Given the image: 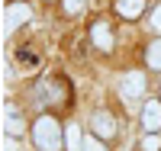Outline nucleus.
<instances>
[{
    "label": "nucleus",
    "instance_id": "15",
    "mask_svg": "<svg viewBox=\"0 0 161 151\" xmlns=\"http://www.w3.org/2000/svg\"><path fill=\"white\" fill-rule=\"evenodd\" d=\"M7 151H16V138H13V135L7 138Z\"/></svg>",
    "mask_w": 161,
    "mask_h": 151
},
{
    "label": "nucleus",
    "instance_id": "16",
    "mask_svg": "<svg viewBox=\"0 0 161 151\" xmlns=\"http://www.w3.org/2000/svg\"><path fill=\"white\" fill-rule=\"evenodd\" d=\"M158 100H161V97H158Z\"/></svg>",
    "mask_w": 161,
    "mask_h": 151
},
{
    "label": "nucleus",
    "instance_id": "13",
    "mask_svg": "<svg viewBox=\"0 0 161 151\" xmlns=\"http://www.w3.org/2000/svg\"><path fill=\"white\" fill-rule=\"evenodd\" d=\"M84 10V0H64V13H80Z\"/></svg>",
    "mask_w": 161,
    "mask_h": 151
},
{
    "label": "nucleus",
    "instance_id": "5",
    "mask_svg": "<svg viewBox=\"0 0 161 151\" xmlns=\"http://www.w3.org/2000/svg\"><path fill=\"white\" fill-rule=\"evenodd\" d=\"M90 126H93V135H97V138H113V135H116V119H113L110 113H106V109L93 113Z\"/></svg>",
    "mask_w": 161,
    "mask_h": 151
},
{
    "label": "nucleus",
    "instance_id": "14",
    "mask_svg": "<svg viewBox=\"0 0 161 151\" xmlns=\"http://www.w3.org/2000/svg\"><path fill=\"white\" fill-rule=\"evenodd\" d=\"M152 26H155V29H161V7L152 10Z\"/></svg>",
    "mask_w": 161,
    "mask_h": 151
},
{
    "label": "nucleus",
    "instance_id": "1",
    "mask_svg": "<svg viewBox=\"0 0 161 151\" xmlns=\"http://www.w3.org/2000/svg\"><path fill=\"white\" fill-rule=\"evenodd\" d=\"M32 142H36L39 151H61L64 132H61V126H58V119H52V116L36 119V126H32Z\"/></svg>",
    "mask_w": 161,
    "mask_h": 151
},
{
    "label": "nucleus",
    "instance_id": "11",
    "mask_svg": "<svg viewBox=\"0 0 161 151\" xmlns=\"http://www.w3.org/2000/svg\"><path fill=\"white\" fill-rule=\"evenodd\" d=\"M142 151H161V138L158 135H145L142 138Z\"/></svg>",
    "mask_w": 161,
    "mask_h": 151
},
{
    "label": "nucleus",
    "instance_id": "6",
    "mask_svg": "<svg viewBox=\"0 0 161 151\" xmlns=\"http://www.w3.org/2000/svg\"><path fill=\"white\" fill-rule=\"evenodd\" d=\"M90 39H93V45H97L100 51L113 48V32H110V26H106V19H97L90 26Z\"/></svg>",
    "mask_w": 161,
    "mask_h": 151
},
{
    "label": "nucleus",
    "instance_id": "7",
    "mask_svg": "<svg viewBox=\"0 0 161 151\" xmlns=\"http://www.w3.org/2000/svg\"><path fill=\"white\" fill-rule=\"evenodd\" d=\"M23 132H26V122H23V116H19V109L13 106V103H7V135L19 138Z\"/></svg>",
    "mask_w": 161,
    "mask_h": 151
},
{
    "label": "nucleus",
    "instance_id": "3",
    "mask_svg": "<svg viewBox=\"0 0 161 151\" xmlns=\"http://www.w3.org/2000/svg\"><path fill=\"white\" fill-rule=\"evenodd\" d=\"M142 126H145L148 135L161 132V100H145V106H142Z\"/></svg>",
    "mask_w": 161,
    "mask_h": 151
},
{
    "label": "nucleus",
    "instance_id": "8",
    "mask_svg": "<svg viewBox=\"0 0 161 151\" xmlns=\"http://www.w3.org/2000/svg\"><path fill=\"white\" fill-rule=\"evenodd\" d=\"M116 10H119V16H126V19H139L142 10H145V0H116Z\"/></svg>",
    "mask_w": 161,
    "mask_h": 151
},
{
    "label": "nucleus",
    "instance_id": "2",
    "mask_svg": "<svg viewBox=\"0 0 161 151\" xmlns=\"http://www.w3.org/2000/svg\"><path fill=\"white\" fill-rule=\"evenodd\" d=\"M119 93H123V100H139L142 93H145V74H139V71H129L126 77H123V84H119Z\"/></svg>",
    "mask_w": 161,
    "mask_h": 151
},
{
    "label": "nucleus",
    "instance_id": "9",
    "mask_svg": "<svg viewBox=\"0 0 161 151\" xmlns=\"http://www.w3.org/2000/svg\"><path fill=\"white\" fill-rule=\"evenodd\" d=\"M64 145H68V151H84L80 126H64Z\"/></svg>",
    "mask_w": 161,
    "mask_h": 151
},
{
    "label": "nucleus",
    "instance_id": "12",
    "mask_svg": "<svg viewBox=\"0 0 161 151\" xmlns=\"http://www.w3.org/2000/svg\"><path fill=\"white\" fill-rule=\"evenodd\" d=\"M84 151H106L97 135H84Z\"/></svg>",
    "mask_w": 161,
    "mask_h": 151
},
{
    "label": "nucleus",
    "instance_id": "10",
    "mask_svg": "<svg viewBox=\"0 0 161 151\" xmlns=\"http://www.w3.org/2000/svg\"><path fill=\"white\" fill-rule=\"evenodd\" d=\"M145 61H148V67L161 71V39H158V42H152L148 48H145Z\"/></svg>",
    "mask_w": 161,
    "mask_h": 151
},
{
    "label": "nucleus",
    "instance_id": "4",
    "mask_svg": "<svg viewBox=\"0 0 161 151\" xmlns=\"http://www.w3.org/2000/svg\"><path fill=\"white\" fill-rule=\"evenodd\" d=\"M3 19H7V23H3V26H7V32H13V29H19L23 23H29V19H32V7H29V3H10Z\"/></svg>",
    "mask_w": 161,
    "mask_h": 151
}]
</instances>
